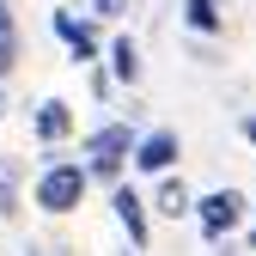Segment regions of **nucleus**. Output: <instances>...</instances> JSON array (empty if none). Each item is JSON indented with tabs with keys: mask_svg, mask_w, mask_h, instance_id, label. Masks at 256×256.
I'll return each mask as SVG.
<instances>
[{
	"mask_svg": "<svg viewBox=\"0 0 256 256\" xmlns=\"http://www.w3.org/2000/svg\"><path fill=\"white\" fill-rule=\"evenodd\" d=\"M86 189H92V177H86V165L80 158H55V165H43V177H37V189H30V196H37V208L43 214H74L80 202H86Z\"/></svg>",
	"mask_w": 256,
	"mask_h": 256,
	"instance_id": "nucleus-1",
	"label": "nucleus"
},
{
	"mask_svg": "<svg viewBox=\"0 0 256 256\" xmlns=\"http://www.w3.org/2000/svg\"><path fill=\"white\" fill-rule=\"evenodd\" d=\"M134 158V134H128V122H104L86 134V177H104L122 189V165Z\"/></svg>",
	"mask_w": 256,
	"mask_h": 256,
	"instance_id": "nucleus-2",
	"label": "nucleus"
},
{
	"mask_svg": "<svg viewBox=\"0 0 256 256\" xmlns=\"http://www.w3.org/2000/svg\"><path fill=\"white\" fill-rule=\"evenodd\" d=\"M244 214H250V202H244V189H232V183L196 196V220H202V238H208V244H220L226 232H238Z\"/></svg>",
	"mask_w": 256,
	"mask_h": 256,
	"instance_id": "nucleus-3",
	"label": "nucleus"
},
{
	"mask_svg": "<svg viewBox=\"0 0 256 256\" xmlns=\"http://www.w3.org/2000/svg\"><path fill=\"white\" fill-rule=\"evenodd\" d=\"M49 24H55V37L68 43L74 68H92V61L104 55V37H98V24H92V18H74V12H49Z\"/></svg>",
	"mask_w": 256,
	"mask_h": 256,
	"instance_id": "nucleus-4",
	"label": "nucleus"
},
{
	"mask_svg": "<svg viewBox=\"0 0 256 256\" xmlns=\"http://www.w3.org/2000/svg\"><path fill=\"white\" fill-rule=\"evenodd\" d=\"M177 152H183L177 128H152V134H140V140H134V158H128V165L146 171V177H165V171L177 165Z\"/></svg>",
	"mask_w": 256,
	"mask_h": 256,
	"instance_id": "nucleus-5",
	"label": "nucleus"
},
{
	"mask_svg": "<svg viewBox=\"0 0 256 256\" xmlns=\"http://www.w3.org/2000/svg\"><path fill=\"white\" fill-rule=\"evenodd\" d=\"M30 134H37L43 146H61L74 134V104L68 98H43L37 110H30Z\"/></svg>",
	"mask_w": 256,
	"mask_h": 256,
	"instance_id": "nucleus-6",
	"label": "nucleus"
},
{
	"mask_svg": "<svg viewBox=\"0 0 256 256\" xmlns=\"http://www.w3.org/2000/svg\"><path fill=\"white\" fill-rule=\"evenodd\" d=\"M110 208H116V220H122V232H128V244H134V250H146V244H152V220H146L152 208H146V202H140V196H134V189H128V183H122L116 196H110Z\"/></svg>",
	"mask_w": 256,
	"mask_h": 256,
	"instance_id": "nucleus-7",
	"label": "nucleus"
},
{
	"mask_svg": "<svg viewBox=\"0 0 256 256\" xmlns=\"http://www.w3.org/2000/svg\"><path fill=\"white\" fill-rule=\"evenodd\" d=\"M104 55H110V80L116 86H140V49H134V37H116Z\"/></svg>",
	"mask_w": 256,
	"mask_h": 256,
	"instance_id": "nucleus-8",
	"label": "nucleus"
},
{
	"mask_svg": "<svg viewBox=\"0 0 256 256\" xmlns=\"http://www.w3.org/2000/svg\"><path fill=\"white\" fill-rule=\"evenodd\" d=\"M152 214H165V220H183V214H196V196L183 189V177H165V183H158V196H152Z\"/></svg>",
	"mask_w": 256,
	"mask_h": 256,
	"instance_id": "nucleus-9",
	"label": "nucleus"
},
{
	"mask_svg": "<svg viewBox=\"0 0 256 256\" xmlns=\"http://www.w3.org/2000/svg\"><path fill=\"white\" fill-rule=\"evenodd\" d=\"M183 24L196 37H214V30H226V12H220V0H183Z\"/></svg>",
	"mask_w": 256,
	"mask_h": 256,
	"instance_id": "nucleus-10",
	"label": "nucleus"
},
{
	"mask_svg": "<svg viewBox=\"0 0 256 256\" xmlns=\"http://www.w3.org/2000/svg\"><path fill=\"white\" fill-rule=\"evenodd\" d=\"M18 68V24H12V6L0 0V80Z\"/></svg>",
	"mask_w": 256,
	"mask_h": 256,
	"instance_id": "nucleus-11",
	"label": "nucleus"
},
{
	"mask_svg": "<svg viewBox=\"0 0 256 256\" xmlns=\"http://www.w3.org/2000/svg\"><path fill=\"white\" fill-rule=\"evenodd\" d=\"M92 12L98 18H128V0H92Z\"/></svg>",
	"mask_w": 256,
	"mask_h": 256,
	"instance_id": "nucleus-12",
	"label": "nucleus"
},
{
	"mask_svg": "<svg viewBox=\"0 0 256 256\" xmlns=\"http://www.w3.org/2000/svg\"><path fill=\"white\" fill-rule=\"evenodd\" d=\"M244 140H250V152H256V116H244Z\"/></svg>",
	"mask_w": 256,
	"mask_h": 256,
	"instance_id": "nucleus-13",
	"label": "nucleus"
},
{
	"mask_svg": "<svg viewBox=\"0 0 256 256\" xmlns=\"http://www.w3.org/2000/svg\"><path fill=\"white\" fill-rule=\"evenodd\" d=\"M250 250H256V208H250Z\"/></svg>",
	"mask_w": 256,
	"mask_h": 256,
	"instance_id": "nucleus-14",
	"label": "nucleus"
},
{
	"mask_svg": "<svg viewBox=\"0 0 256 256\" xmlns=\"http://www.w3.org/2000/svg\"><path fill=\"white\" fill-rule=\"evenodd\" d=\"M0 116H6V80H0Z\"/></svg>",
	"mask_w": 256,
	"mask_h": 256,
	"instance_id": "nucleus-15",
	"label": "nucleus"
},
{
	"mask_svg": "<svg viewBox=\"0 0 256 256\" xmlns=\"http://www.w3.org/2000/svg\"><path fill=\"white\" fill-rule=\"evenodd\" d=\"M30 256H37V250H30Z\"/></svg>",
	"mask_w": 256,
	"mask_h": 256,
	"instance_id": "nucleus-16",
	"label": "nucleus"
}]
</instances>
